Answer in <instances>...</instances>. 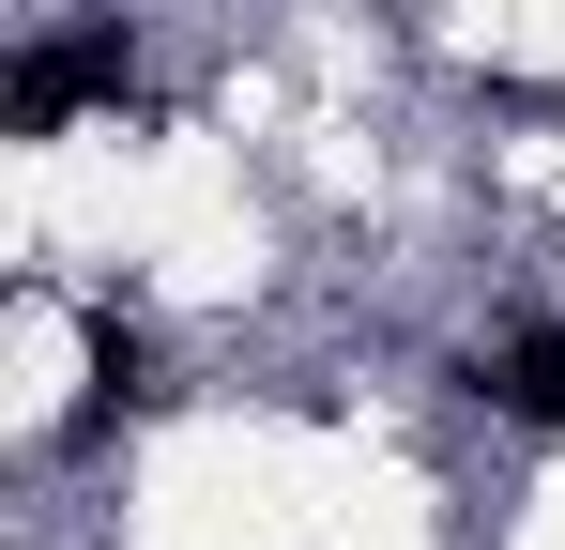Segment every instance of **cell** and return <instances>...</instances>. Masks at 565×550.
Returning <instances> with one entry per match:
<instances>
[{"instance_id":"7a4b0ae2","label":"cell","mask_w":565,"mask_h":550,"mask_svg":"<svg viewBox=\"0 0 565 550\" xmlns=\"http://www.w3.org/2000/svg\"><path fill=\"white\" fill-rule=\"evenodd\" d=\"M77 352H93V413H77V429H107V413H138V398H153V337H138L122 306L77 321Z\"/></svg>"},{"instance_id":"6da1fadb","label":"cell","mask_w":565,"mask_h":550,"mask_svg":"<svg viewBox=\"0 0 565 550\" xmlns=\"http://www.w3.org/2000/svg\"><path fill=\"white\" fill-rule=\"evenodd\" d=\"M107 92H122V46H31V62H15V138H46V123H77V107H107Z\"/></svg>"},{"instance_id":"3957f363","label":"cell","mask_w":565,"mask_h":550,"mask_svg":"<svg viewBox=\"0 0 565 550\" xmlns=\"http://www.w3.org/2000/svg\"><path fill=\"white\" fill-rule=\"evenodd\" d=\"M504 413H535V429H565V321H535V337H504V352L473 367Z\"/></svg>"}]
</instances>
